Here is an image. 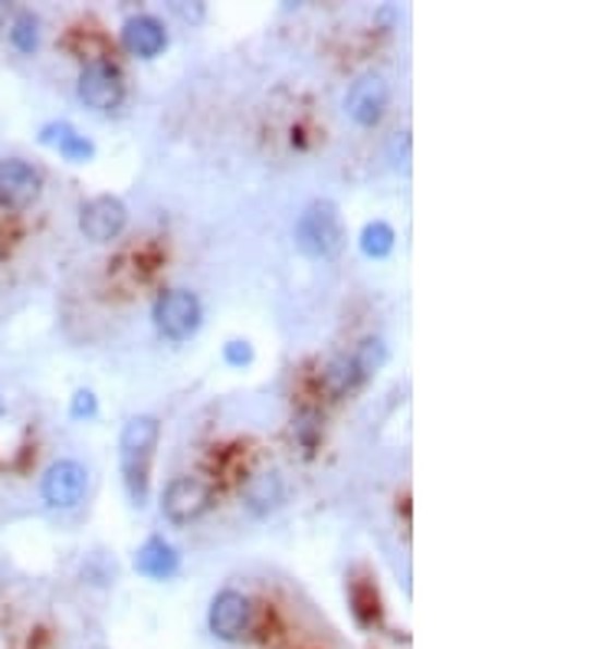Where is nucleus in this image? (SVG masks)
<instances>
[{"mask_svg": "<svg viewBox=\"0 0 590 649\" xmlns=\"http://www.w3.org/2000/svg\"><path fill=\"white\" fill-rule=\"evenodd\" d=\"M125 96V83H122V73L106 63V60H96L83 70L80 76V99L89 106V109H99V112H109L122 103Z\"/></svg>", "mask_w": 590, "mask_h": 649, "instance_id": "6", "label": "nucleus"}, {"mask_svg": "<svg viewBox=\"0 0 590 649\" xmlns=\"http://www.w3.org/2000/svg\"><path fill=\"white\" fill-rule=\"evenodd\" d=\"M384 358H387V351H384V345L377 341V338H368V341H361L358 345V351L351 354V361H354V368L364 374V381L384 364Z\"/></svg>", "mask_w": 590, "mask_h": 649, "instance_id": "18", "label": "nucleus"}, {"mask_svg": "<svg viewBox=\"0 0 590 649\" xmlns=\"http://www.w3.org/2000/svg\"><path fill=\"white\" fill-rule=\"evenodd\" d=\"M279 498H282V482H279L276 472H256V476H250L246 485H243V502H246L253 512H260V515L269 512V508H276Z\"/></svg>", "mask_w": 590, "mask_h": 649, "instance_id": "13", "label": "nucleus"}, {"mask_svg": "<svg viewBox=\"0 0 590 649\" xmlns=\"http://www.w3.org/2000/svg\"><path fill=\"white\" fill-rule=\"evenodd\" d=\"M96 413V394L93 390H76L73 397V417L83 420V417H93Z\"/></svg>", "mask_w": 590, "mask_h": 649, "instance_id": "20", "label": "nucleus"}, {"mask_svg": "<svg viewBox=\"0 0 590 649\" xmlns=\"http://www.w3.org/2000/svg\"><path fill=\"white\" fill-rule=\"evenodd\" d=\"M40 197V175L34 165L21 158L0 161V207L27 211Z\"/></svg>", "mask_w": 590, "mask_h": 649, "instance_id": "8", "label": "nucleus"}, {"mask_svg": "<svg viewBox=\"0 0 590 649\" xmlns=\"http://www.w3.org/2000/svg\"><path fill=\"white\" fill-rule=\"evenodd\" d=\"M135 570L155 580H168L181 570V557L165 538H148L135 554Z\"/></svg>", "mask_w": 590, "mask_h": 649, "instance_id": "12", "label": "nucleus"}, {"mask_svg": "<svg viewBox=\"0 0 590 649\" xmlns=\"http://www.w3.org/2000/svg\"><path fill=\"white\" fill-rule=\"evenodd\" d=\"M361 250H364L368 256H374V260L387 256V253L394 250V230H390L387 224H381V220L368 224L364 233H361Z\"/></svg>", "mask_w": 590, "mask_h": 649, "instance_id": "16", "label": "nucleus"}, {"mask_svg": "<svg viewBox=\"0 0 590 649\" xmlns=\"http://www.w3.org/2000/svg\"><path fill=\"white\" fill-rule=\"evenodd\" d=\"M57 132H60V135H44V142H57V148H60L70 161H86V158H93V145H89L83 135H76L70 125H57Z\"/></svg>", "mask_w": 590, "mask_h": 649, "instance_id": "15", "label": "nucleus"}, {"mask_svg": "<svg viewBox=\"0 0 590 649\" xmlns=\"http://www.w3.org/2000/svg\"><path fill=\"white\" fill-rule=\"evenodd\" d=\"M387 83L374 73H364L351 83L348 89V99H345V112L358 122V125H377L384 119V109H387Z\"/></svg>", "mask_w": 590, "mask_h": 649, "instance_id": "10", "label": "nucleus"}, {"mask_svg": "<svg viewBox=\"0 0 590 649\" xmlns=\"http://www.w3.org/2000/svg\"><path fill=\"white\" fill-rule=\"evenodd\" d=\"M207 623H210V633L224 642H237L250 633L253 626V606L243 593L237 590H224L214 597L210 603V613H207Z\"/></svg>", "mask_w": 590, "mask_h": 649, "instance_id": "5", "label": "nucleus"}, {"mask_svg": "<svg viewBox=\"0 0 590 649\" xmlns=\"http://www.w3.org/2000/svg\"><path fill=\"white\" fill-rule=\"evenodd\" d=\"M224 354H227V361H230V364H237V368H243V364H250V361H253V348H250V341H230Z\"/></svg>", "mask_w": 590, "mask_h": 649, "instance_id": "19", "label": "nucleus"}, {"mask_svg": "<svg viewBox=\"0 0 590 649\" xmlns=\"http://www.w3.org/2000/svg\"><path fill=\"white\" fill-rule=\"evenodd\" d=\"M125 220H129L125 204L119 197H112V194H103V197H93L89 204H83L80 230L93 243H109V240H116L125 230Z\"/></svg>", "mask_w": 590, "mask_h": 649, "instance_id": "9", "label": "nucleus"}, {"mask_svg": "<svg viewBox=\"0 0 590 649\" xmlns=\"http://www.w3.org/2000/svg\"><path fill=\"white\" fill-rule=\"evenodd\" d=\"M122 44H125V50H129V53L152 60V57H158V53L165 50L168 34H165L161 21H155V17H148V14H142V17H132V21L125 24V31H122Z\"/></svg>", "mask_w": 590, "mask_h": 649, "instance_id": "11", "label": "nucleus"}, {"mask_svg": "<svg viewBox=\"0 0 590 649\" xmlns=\"http://www.w3.org/2000/svg\"><path fill=\"white\" fill-rule=\"evenodd\" d=\"M174 14H181L184 21H201V17H204V8H201V4H194V8H188V4H174Z\"/></svg>", "mask_w": 590, "mask_h": 649, "instance_id": "21", "label": "nucleus"}, {"mask_svg": "<svg viewBox=\"0 0 590 649\" xmlns=\"http://www.w3.org/2000/svg\"><path fill=\"white\" fill-rule=\"evenodd\" d=\"M11 44L21 53H34L40 47V21L34 14H21L11 27Z\"/></svg>", "mask_w": 590, "mask_h": 649, "instance_id": "17", "label": "nucleus"}, {"mask_svg": "<svg viewBox=\"0 0 590 649\" xmlns=\"http://www.w3.org/2000/svg\"><path fill=\"white\" fill-rule=\"evenodd\" d=\"M210 505H214L210 485L201 482V479H194V476L171 479L168 489H165V498H161V512H165L168 521H174V525H191V521H197Z\"/></svg>", "mask_w": 590, "mask_h": 649, "instance_id": "3", "label": "nucleus"}, {"mask_svg": "<svg viewBox=\"0 0 590 649\" xmlns=\"http://www.w3.org/2000/svg\"><path fill=\"white\" fill-rule=\"evenodd\" d=\"M0 14H4V8H0Z\"/></svg>", "mask_w": 590, "mask_h": 649, "instance_id": "22", "label": "nucleus"}, {"mask_svg": "<svg viewBox=\"0 0 590 649\" xmlns=\"http://www.w3.org/2000/svg\"><path fill=\"white\" fill-rule=\"evenodd\" d=\"M325 384H328L335 394H348V390H354L358 384H364V374L354 368L351 358H338V361L325 371Z\"/></svg>", "mask_w": 590, "mask_h": 649, "instance_id": "14", "label": "nucleus"}, {"mask_svg": "<svg viewBox=\"0 0 590 649\" xmlns=\"http://www.w3.org/2000/svg\"><path fill=\"white\" fill-rule=\"evenodd\" d=\"M158 420L155 417H132L122 430V472H125V485L135 498V505H145L148 495V472H152V459H155V446H158Z\"/></svg>", "mask_w": 590, "mask_h": 649, "instance_id": "1", "label": "nucleus"}, {"mask_svg": "<svg viewBox=\"0 0 590 649\" xmlns=\"http://www.w3.org/2000/svg\"><path fill=\"white\" fill-rule=\"evenodd\" d=\"M345 230H341V217L332 204H312L299 224H296V243L302 253L309 256H335L341 250Z\"/></svg>", "mask_w": 590, "mask_h": 649, "instance_id": "2", "label": "nucleus"}, {"mask_svg": "<svg viewBox=\"0 0 590 649\" xmlns=\"http://www.w3.org/2000/svg\"><path fill=\"white\" fill-rule=\"evenodd\" d=\"M89 489V472L76 459H60L44 476V498L53 508H76Z\"/></svg>", "mask_w": 590, "mask_h": 649, "instance_id": "7", "label": "nucleus"}, {"mask_svg": "<svg viewBox=\"0 0 590 649\" xmlns=\"http://www.w3.org/2000/svg\"><path fill=\"white\" fill-rule=\"evenodd\" d=\"M155 325L161 335L181 341L201 325V299L188 289H171L155 302Z\"/></svg>", "mask_w": 590, "mask_h": 649, "instance_id": "4", "label": "nucleus"}]
</instances>
